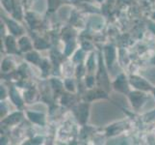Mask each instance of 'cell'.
<instances>
[{"label": "cell", "mask_w": 155, "mask_h": 145, "mask_svg": "<svg viewBox=\"0 0 155 145\" xmlns=\"http://www.w3.org/2000/svg\"><path fill=\"white\" fill-rule=\"evenodd\" d=\"M131 100L133 102V105L135 106H138L139 105H141L143 101V95L140 93H133L131 95Z\"/></svg>", "instance_id": "cell-2"}, {"label": "cell", "mask_w": 155, "mask_h": 145, "mask_svg": "<svg viewBox=\"0 0 155 145\" xmlns=\"http://www.w3.org/2000/svg\"><path fill=\"white\" fill-rule=\"evenodd\" d=\"M29 117H30V119L32 121H34V122H37V123H39V124H44V116L41 115V114H38V113H29Z\"/></svg>", "instance_id": "cell-3"}, {"label": "cell", "mask_w": 155, "mask_h": 145, "mask_svg": "<svg viewBox=\"0 0 155 145\" xmlns=\"http://www.w3.org/2000/svg\"><path fill=\"white\" fill-rule=\"evenodd\" d=\"M131 82H132V84H134L137 88L143 89V90H148V89H150V86H149V85L145 81V80L142 79V78H132Z\"/></svg>", "instance_id": "cell-1"}, {"label": "cell", "mask_w": 155, "mask_h": 145, "mask_svg": "<svg viewBox=\"0 0 155 145\" xmlns=\"http://www.w3.org/2000/svg\"><path fill=\"white\" fill-rule=\"evenodd\" d=\"M121 78V77H120ZM117 79V82H116V86L117 88H119L120 90H122V91H126L127 88H126V84H125V81L124 79Z\"/></svg>", "instance_id": "cell-4"}, {"label": "cell", "mask_w": 155, "mask_h": 145, "mask_svg": "<svg viewBox=\"0 0 155 145\" xmlns=\"http://www.w3.org/2000/svg\"><path fill=\"white\" fill-rule=\"evenodd\" d=\"M69 83H71V80H67V81H66V84H67L68 88L69 90H72V89H73V85H72V83H71V84H69Z\"/></svg>", "instance_id": "cell-6"}, {"label": "cell", "mask_w": 155, "mask_h": 145, "mask_svg": "<svg viewBox=\"0 0 155 145\" xmlns=\"http://www.w3.org/2000/svg\"><path fill=\"white\" fill-rule=\"evenodd\" d=\"M114 55H115V51L113 47H108L107 48V57H108V63L110 65V63H112L114 59Z\"/></svg>", "instance_id": "cell-5"}]
</instances>
